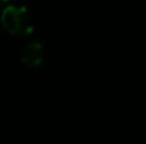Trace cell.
<instances>
[{"label": "cell", "instance_id": "7a4b0ae2", "mask_svg": "<svg viewBox=\"0 0 146 144\" xmlns=\"http://www.w3.org/2000/svg\"><path fill=\"white\" fill-rule=\"evenodd\" d=\"M21 61L29 68H38L44 61V48L41 43L31 41L26 44L21 54Z\"/></svg>", "mask_w": 146, "mask_h": 144}, {"label": "cell", "instance_id": "6da1fadb", "mask_svg": "<svg viewBox=\"0 0 146 144\" xmlns=\"http://www.w3.org/2000/svg\"><path fill=\"white\" fill-rule=\"evenodd\" d=\"M1 24L13 36H27L34 30V18L24 6L10 4L1 13Z\"/></svg>", "mask_w": 146, "mask_h": 144}, {"label": "cell", "instance_id": "3957f363", "mask_svg": "<svg viewBox=\"0 0 146 144\" xmlns=\"http://www.w3.org/2000/svg\"><path fill=\"white\" fill-rule=\"evenodd\" d=\"M0 1H10V0H0Z\"/></svg>", "mask_w": 146, "mask_h": 144}]
</instances>
